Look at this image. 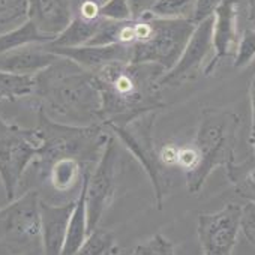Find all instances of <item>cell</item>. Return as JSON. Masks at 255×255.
<instances>
[{"instance_id":"obj_1","label":"cell","mask_w":255,"mask_h":255,"mask_svg":"<svg viewBox=\"0 0 255 255\" xmlns=\"http://www.w3.org/2000/svg\"><path fill=\"white\" fill-rule=\"evenodd\" d=\"M32 98L36 108L57 123L102 125L101 93L95 75L71 59L59 56L38 72Z\"/></svg>"},{"instance_id":"obj_2","label":"cell","mask_w":255,"mask_h":255,"mask_svg":"<svg viewBox=\"0 0 255 255\" xmlns=\"http://www.w3.org/2000/svg\"><path fill=\"white\" fill-rule=\"evenodd\" d=\"M164 72L153 63L131 62H113L92 72L101 93L102 125L125 126L147 113L162 111L167 107L159 86Z\"/></svg>"},{"instance_id":"obj_3","label":"cell","mask_w":255,"mask_h":255,"mask_svg":"<svg viewBox=\"0 0 255 255\" xmlns=\"http://www.w3.org/2000/svg\"><path fill=\"white\" fill-rule=\"evenodd\" d=\"M240 128V116L227 108H203L194 147L198 153L197 168L185 177L191 194H198L207 177L218 167L236 162V146Z\"/></svg>"},{"instance_id":"obj_4","label":"cell","mask_w":255,"mask_h":255,"mask_svg":"<svg viewBox=\"0 0 255 255\" xmlns=\"http://www.w3.org/2000/svg\"><path fill=\"white\" fill-rule=\"evenodd\" d=\"M36 129L41 149L36 159L74 158L89 168H95L111 135L105 125L72 126L57 123L36 108Z\"/></svg>"},{"instance_id":"obj_5","label":"cell","mask_w":255,"mask_h":255,"mask_svg":"<svg viewBox=\"0 0 255 255\" xmlns=\"http://www.w3.org/2000/svg\"><path fill=\"white\" fill-rule=\"evenodd\" d=\"M159 113L161 111H152L125 126L110 125L107 128L117 140H120L125 149L140 162L150 179L155 206L158 210H162L164 201L173 188V176L171 170L161 162L159 147L156 146L153 137L155 122Z\"/></svg>"},{"instance_id":"obj_6","label":"cell","mask_w":255,"mask_h":255,"mask_svg":"<svg viewBox=\"0 0 255 255\" xmlns=\"http://www.w3.org/2000/svg\"><path fill=\"white\" fill-rule=\"evenodd\" d=\"M41 137L36 128H21L0 116V179L6 198L12 201L23 183L24 174L36 159Z\"/></svg>"},{"instance_id":"obj_7","label":"cell","mask_w":255,"mask_h":255,"mask_svg":"<svg viewBox=\"0 0 255 255\" xmlns=\"http://www.w3.org/2000/svg\"><path fill=\"white\" fill-rule=\"evenodd\" d=\"M41 197L27 189L0 209V242L20 255H42Z\"/></svg>"},{"instance_id":"obj_8","label":"cell","mask_w":255,"mask_h":255,"mask_svg":"<svg viewBox=\"0 0 255 255\" xmlns=\"http://www.w3.org/2000/svg\"><path fill=\"white\" fill-rule=\"evenodd\" d=\"M195 24L182 18H159L150 14L147 35L131 48V63H153L165 72L179 60Z\"/></svg>"},{"instance_id":"obj_9","label":"cell","mask_w":255,"mask_h":255,"mask_svg":"<svg viewBox=\"0 0 255 255\" xmlns=\"http://www.w3.org/2000/svg\"><path fill=\"white\" fill-rule=\"evenodd\" d=\"M119 173V146L117 138L111 134L101 159L90 173L86 194L87 206V224L89 233L99 227L104 213L113 203Z\"/></svg>"},{"instance_id":"obj_10","label":"cell","mask_w":255,"mask_h":255,"mask_svg":"<svg viewBox=\"0 0 255 255\" xmlns=\"http://www.w3.org/2000/svg\"><path fill=\"white\" fill-rule=\"evenodd\" d=\"M242 206L230 203L215 213H200L197 234L203 255H233L240 231Z\"/></svg>"},{"instance_id":"obj_11","label":"cell","mask_w":255,"mask_h":255,"mask_svg":"<svg viewBox=\"0 0 255 255\" xmlns=\"http://www.w3.org/2000/svg\"><path fill=\"white\" fill-rule=\"evenodd\" d=\"M212 27L213 15L195 24L179 60L159 78L161 87H177L194 80L201 69L204 71L209 62L207 59L212 54Z\"/></svg>"},{"instance_id":"obj_12","label":"cell","mask_w":255,"mask_h":255,"mask_svg":"<svg viewBox=\"0 0 255 255\" xmlns=\"http://www.w3.org/2000/svg\"><path fill=\"white\" fill-rule=\"evenodd\" d=\"M239 39V0H224L213 14L212 57L204 68L206 75H212L224 59L236 54Z\"/></svg>"},{"instance_id":"obj_13","label":"cell","mask_w":255,"mask_h":255,"mask_svg":"<svg viewBox=\"0 0 255 255\" xmlns=\"http://www.w3.org/2000/svg\"><path fill=\"white\" fill-rule=\"evenodd\" d=\"M75 201L65 204H53L41 200V242L42 255H62L68 222Z\"/></svg>"},{"instance_id":"obj_14","label":"cell","mask_w":255,"mask_h":255,"mask_svg":"<svg viewBox=\"0 0 255 255\" xmlns=\"http://www.w3.org/2000/svg\"><path fill=\"white\" fill-rule=\"evenodd\" d=\"M48 47V45H47ZM57 56L66 57L87 69L96 72L99 68L113 62H131V48L123 44L110 45H81V47H48Z\"/></svg>"},{"instance_id":"obj_15","label":"cell","mask_w":255,"mask_h":255,"mask_svg":"<svg viewBox=\"0 0 255 255\" xmlns=\"http://www.w3.org/2000/svg\"><path fill=\"white\" fill-rule=\"evenodd\" d=\"M72 15L71 0H27L26 18L53 41L66 29Z\"/></svg>"},{"instance_id":"obj_16","label":"cell","mask_w":255,"mask_h":255,"mask_svg":"<svg viewBox=\"0 0 255 255\" xmlns=\"http://www.w3.org/2000/svg\"><path fill=\"white\" fill-rule=\"evenodd\" d=\"M47 44H30L0 54V71L18 75H36L57 60Z\"/></svg>"},{"instance_id":"obj_17","label":"cell","mask_w":255,"mask_h":255,"mask_svg":"<svg viewBox=\"0 0 255 255\" xmlns=\"http://www.w3.org/2000/svg\"><path fill=\"white\" fill-rule=\"evenodd\" d=\"M92 171H87L83 180L81 191L75 200L69 222H68V231H66V239L63 245L62 255H74L86 237L89 236V224H87V206H86V194H87V183Z\"/></svg>"},{"instance_id":"obj_18","label":"cell","mask_w":255,"mask_h":255,"mask_svg":"<svg viewBox=\"0 0 255 255\" xmlns=\"http://www.w3.org/2000/svg\"><path fill=\"white\" fill-rule=\"evenodd\" d=\"M101 18H86L81 14L75 12L66 29L54 38L53 42L47 44L48 47H81L87 45L90 39L96 35L101 23Z\"/></svg>"},{"instance_id":"obj_19","label":"cell","mask_w":255,"mask_h":255,"mask_svg":"<svg viewBox=\"0 0 255 255\" xmlns=\"http://www.w3.org/2000/svg\"><path fill=\"white\" fill-rule=\"evenodd\" d=\"M50 42H53V38L39 32L38 27L30 20L26 18L20 26L0 33V54L30 44H50Z\"/></svg>"},{"instance_id":"obj_20","label":"cell","mask_w":255,"mask_h":255,"mask_svg":"<svg viewBox=\"0 0 255 255\" xmlns=\"http://www.w3.org/2000/svg\"><path fill=\"white\" fill-rule=\"evenodd\" d=\"M225 170L236 192L248 201H255V158L240 164L233 162Z\"/></svg>"},{"instance_id":"obj_21","label":"cell","mask_w":255,"mask_h":255,"mask_svg":"<svg viewBox=\"0 0 255 255\" xmlns=\"http://www.w3.org/2000/svg\"><path fill=\"white\" fill-rule=\"evenodd\" d=\"M35 90V75H18L0 71V102L29 98Z\"/></svg>"},{"instance_id":"obj_22","label":"cell","mask_w":255,"mask_h":255,"mask_svg":"<svg viewBox=\"0 0 255 255\" xmlns=\"http://www.w3.org/2000/svg\"><path fill=\"white\" fill-rule=\"evenodd\" d=\"M116 240L113 233L105 228L96 227L89 233L80 249L74 255H114Z\"/></svg>"},{"instance_id":"obj_23","label":"cell","mask_w":255,"mask_h":255,"mask_svg":"<svg viewBox=\"0 0 255 255\" xmlns=\"http://www.w3.org/2000/svg\"><path fill=\"white\" fill-rule=\"evenodd\" d=\"M194 9L195 0H155L150 14L159 18H182L192 21Z\"/></svg>"},{"instance_id":"obj_24","label":"cell","mask_w":255,"mask_h":255,"mask_svg":"<svg viewBox=\"0 0 255 255\" xmlns=\"http://www.w3.org/2000/svg\"><path fill=\"white\" fill-rule=\"evenodd\" d=\"M254 59H255V29L248 27L243 30L239 39L233 65L234 68L242 69V68H246Z\"/></svg>"},{"instance_id":"obj_25","label":"cell","mask_w":255,"mask_h":255,"mask_svg":"<svg viewBox=\"0 0 255 255\" xmlns=\"http://www.w3.org/2000/svg\"><path fill=\"white\" fill-rule=\"evenodd\" d=\"M27 0H0V26H9L26 18Z\"/></svg>"},{"instance_id":"obj_26","label":"cell","mask_w":255,"mask_h":255,"mask_svg":"<svg viewBox=\"0 0 255 255\" xmlns=\"http://www.w3.org/2000/svg\"><path fill=\"white\" fill-rule=\"evenodd\" d=\"M135 255H176L174 245L162 234H155L134 251Z\"/></svg>"},{"instance_id":"obj_27","label":"cell","mask_w":255,"mask_h":255,"mask_svg":"<svg viewBox=\"0 0 255 255\" xmlns=\"http://www.w3.org/2000/svg\"><path fill=\"white\" fill-rule=\"evenodd\" d=\"M99 15L105 20L113 21H128L132 20L131 9L126 0H105L99 6Z\"/></svg>"},{"instance_id":"obj_28","label":"cell","mask_w":255,"mask_h":255,"mask_svg":"<svg viewBox=\"0 0 255 255\" xmlns=\"http://www.w3.org/2000/svg\"><path fill=\"white\" fill-rule=\"evenodd\" d=\"M240 231L246 240L255 246V201H248L242 206L240 213Z\"/></svg>"},{"instance_id":"obj_29","label":"cell","mask_w":255,"mask_h":255,"mask_svg":"<svg viewBox=\"0 0 255 255\" xmlns=\"http://www.w3.org/2000/svg\"><path fill=\"white\" fill-rule=\"evenodd\" d=\"M224 0H195V9H194V17H192L194 24H198L203 20L212 17L216 8Z\"/></svg>"},{"instance_id":"obj_30","label":"cell","mask_w":255,"mask_h":255,"mask_svg":"<svg viewBox=\"0 0 255 255\" xmlns=\"http://www.w3.org/2000/svg\"><path fill=\"white\" fill-rule=\"evenodd\" d=\"M126 2L131 9L132 20H137V18H141L144 14L150 12L155 0H126Z\"/></svg>"},{"instance_id":"obj_31","label":"cell","mask_w":255,"mask_h":255,"mask_svg":"<svg viewBox=\"0 0 255 255\" xmlns=\"http://www.w3.org/2000/svg\"><path fill=\"white\" fill-rule=\"evenodd\" d=\"M249 99H251V131H255V75L249 83Z\"/></svg>"},{"instance_id":"obj_32","label":"cell","mask_w":255,"mask_h":255,"mask_svg":"<svg viewBox=\"0 0 255 255\" xmlns=\"http://www.w3.org/2000/svg\"><path fill=\"white\" fill-rule=\"evenodd\" d=\"M248 23L249 27L255 29V0H248Z\"/></svg>"},{"instance_id":"obj_33","label":"cell","mask_w":255,"mask_h":255,"mask_svg":"<svg viewBox=\"0 0 255 255\" xmlns=\"http://www.w3.org/2000/svg\"><path fill=\"white\" fill-rule=\"evenodd\" d=\"M249 143L254 149V158H255V131H251V138H249Z\"/></svg>"},{"instance_id":"obj_34","label":"cell","mask_w":255,"mask_h":255,"mask_svg":"<svg viewBox=\"0 0 255 255\" xmlns=\"http://www.w3.org/2000/svg\"><path fill=\"white\" fill-rule=\"evenodd\" d=\"M132 255H135V252H134V254H132Z\"/></svg>"},{"instance_id":"obj_35","label":"cell","mask_w":255,"mask_h":255,"mask_svg":"<svg viewBox=\"0 0 255 255\" xmlns=\"http://www.w3.org/2000/svg\"><path fill=\"white\" fill-rule=\"evenodd\" d=\"M15 255H20V254H15Z\"/></svg>"}]
</instances>
